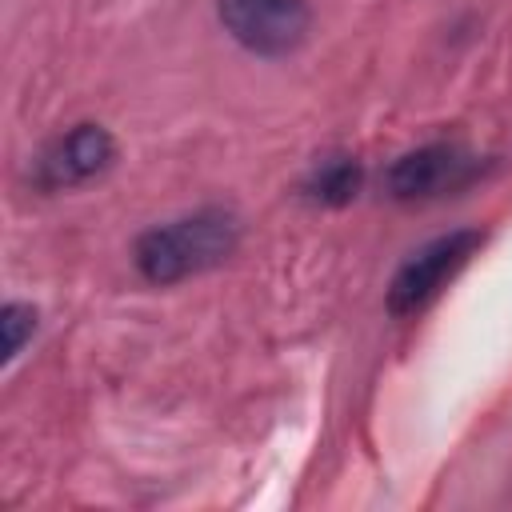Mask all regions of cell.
<instances>
[{
	"label": "cell",
	"instance_id": "6da1fadb",
	"mask_svg": "<svg viewBox=\"0 0 512 512\" xmlns=\"http://www.w3.org/2000/svg\"><path fill=\"white\" fill-rule=\"evenodd\" d=\"M236 248H240V220L228 208H200L180 220L148 228L136 240L132 260L148 284H180L188 276L224 264Z\"/></svg>",
	"mask_w": 512,
	"mask_h": 512
},
{
	"label": "cell",
	"instance_id": "7a4b0ae2",
	"mask_svg": "<svg viewBox=\"0 0 512 512\" xmlns=\"http://www.w3.org/2000/svg\"><path fill=\"white\" fill-rule=\"evenodd\" d=\"M480 244H484V232L456 228V232L436 236L424 248H416L396 268V276L388 284V312L392 316H416V312H424L448 288V280L476 256Z\"/></svg>",
	"mask_w": 512,
	"mask_h": 512
},
{
	"label": "cell",
	"instance_id": "3957f363",
	"mask_svg": "<svg viewBox=\"0 0 512 512\" xmlns=\"http://www.w3.org/2000/svg\"><path fill=\"white\" fill-rule=\"evenodd\" d=\"M484 172V160L460 144H420L404 156H396L384 172V188L400 204L416 200H440L460 188H468Z\"/></svg>",
	"mask_w": 512,
	"mask_h": 512
},
{
	"label": "cell",
	"instance_id": "277c9868",
	"mask_svg": "<svg viewBox=\"0 0 512 512\" xmlns=\"http://www.w3.org/2000/svg\"><path fill=\"white\" fill-rule=\"evenodd\" d=\"M220 24L256 56H288L312 28L308 0H216Z\"/></svg>",
	"mask_w": 512,
	"mask_h": 512
},
{
	"label": "cell",
	"instance_id": "5b68a950",
	"mask_svg": "<svg viewBox=\"0 0 512 512\" xmlns=\"http://www.w3.org/2000/svg\"><path fill=\"white\" fill-rule=\"evenodd\" d=\"M116 160V140L108 128L100 124H76L64 136H56L32 168V180L40 192H64L76 184L96 180L100 172H108Z\"/></svg>",
	"mask_w": 512,
	"mask_h": 512
},
{
	"label": "cell",
	"instance_id": "8992f818",
	"mask_svg": "<svg viewBox=\"0 0 512 512\" xmlns=\"http://www.w3.org/2000/svg\"><path fill=\"white\" fill-rule=\"evenodd\" d=\"M360 180H364V172H360V164H356L352 156H324V160L308 172L304 196L316 200V204L340 208V204H348V200L360 192Z\"/></svg>",
	"mask_w": 512,
	"mask_h": 512
},
{
	"label": "cell",
	"instance_id": "52a82bcc",
	"mask_svg": "<svg viewBox=\"0 0 512 512\" xmlns=\"http://www.w3.org/2000/svg\"><path fill=\"white\" fill-rule=\"evenodd\" d=\"M0 328H4V364H12L24 352V340L36 332V308L20 304V300H8L4 312H0Z\"/></svg>",
	"mask_w": 512,
	"mask_h": 512
}]
</instances>
